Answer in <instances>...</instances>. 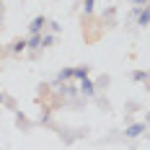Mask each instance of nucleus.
Segmentation results:
<instances>
[{
  "label": "nucleus",
  "mask_w": 150,
  "mask_h": 150,
  "mask_svg": "<svg viewBox=\"0 0 150 150\" xmlns=\"http://www.w3.org/2000/svg\"><path fill=\"white\" fill-rule=\"evenodd\" d=\"M44 23H47V18L44 16H36L34 21H31V26H29V31H31V36H39V31L44 29Z\"/></svg>",
  "instance_id": "obj_1"
},
{
  "label": "nucleus",
  "mask_w": 150,
  "mask_h": 150,
  "mask_svg": "<svg viewBox=\"0 0 150 150\" xmlns=\"http://www.w3.org/2000/svg\"><path fill=\"white\" fill-rule=\"evenodd\" d=\"M142 129H145V124H132V127L127 129V137H137V135H142Z\"/></svg>",
  "instance_id": "obj_2"
},
{
  "label": "nucleus",
  "mask_w": 150,
  "mask_h": 150,
  "mask_svg": "<svg viewBox=\"0 0 150 150\" xmlns=\"http://www.w3.org/2000/svg\"><path fill=\"white\" fill-rule=\"evenodd\" d=\"M80 88H83L86 96H93V83H91L88 78H83V80H80Z\"/></svg>",
  "instance_id": "obj_3"
},
{
  "label": "nucleus",
  "mask_w": 150,
  "mask_h": 150,
  "mask_svg": "<svg viewBox=\"0 0 150 150\" xmlns=\"http://www.w3.org/2000/svg\"><path fill=\"white\" fill-rule=\"evenodd\" d=\"M137 21H140V26H148L150 23V11H142V13L137 16Z\"/></svg>",
  "instance_id": "obj_4"
},
{
  "label": "nucleus",
  "mask_w": 150,
  "mask_h": 150,
  "mask_svg": "<svg viewBox=\"0 0 150 150\" xmlns=\"http://www.w3.org/2000/svg\"><path fill=\"white\" fill-rule=\"evenodd\" d=\"M73 75L83 80V78H88V67H75V70H73Z\"/></svg>",
  "instance_id": "obj_5"
},
{
  "label": "nucleus",
  "mask_w": 150,
  "mask_h": 150,
  "mask_svg": "<svg viewBox=\"0 0 150 150\" xmlns=\"http://www.w3.org/2000/svg\"><path fill=\"white\" fill-rule=\"evenodd\" d=\"M39 44H42V36H31V42L26 47H39Z\"/></svg>",
  "instance_id": "obj_6"
},
{
  "label": "nucleus",
  "mask_w": 150,
  "mask_h": 150,
  "mask_svg": "<svg viewBox=\"0 0 150 150\" xmlns=\"http://www.w3.org/2000/svg\"><path fill=\"white\" fill-rule=\"evenodd\" d=\"M23 47H26V42H23V39H21V42H16V44H13V52H21V49H23Z\"/></svg>",
  "instance_id": "obj_7"
},
{
  "label": "nucleus",
  "mask_w": 150,
  "mask_h": 150,
  "mask_svg": "<svg viewBox=\"0 0 150 150\" xmlns=\"http://www.w3.org/2000/svg\"><path fill=\"white\" fill-rule=\"evenodd\" d=\"M132 78H135V80H145V78H148V73H140V70H137V73H132Z\"/></svg>",
  "instance_id": "obj_8"
},
{
  "label": "nucleus",
  "mask_w": 150,
  "mask_h": 150,
  "mask_svg": "<svg viewBox=\"0 0 150 150\" xmlns=\"http://www.w3.org/2000/svg\"><path fill=\"white\" fill-rule=\"evenodd\" d=\"M93 11V0H86V13H91Z\"/></svg>",
  "instance_id": "obj_9"
},
{
  "label": "nucleus",
  "mask_w": 150,
  "mask_h": 150,
  "mask_svg": "<svg viewBox=\"0 0 150 150\" xmlns=\"http://www.w3.org/2000/svg\"><path fill=\"white\" fill-rule=\"evenodd\" d=\"M132 3H148V0H132Z\"/></svg>",
  "instance_id": "obj_10"
},
{
  "label": "nucleus",
  "mask_w": 150,
  "mask_h": 150,
  "mask_svg": "<svg viewBox=\"0 0 150 150\" xmlns=\"http://www.w3.org/2000/svg\"><path fill=\"white\" fill-rule=\"evenodd\" d=\"M0 13H3V0H0Z\"/></svg>",
  "instance_id": "obj_11"
},
{
  "label": "nucleus",
  "mask_w": 150,
  "mask_h": 150,
  "mask_svg": "<svg viewBox=\"0 0 150 150\" xmlns=\"http://www.w3.org/2000/svg\"><path fill=\"white\" fill-rule=\"evenodd\" d=\"M148 122H150V114H148Z\"/></svg>",
  "instance_id": "obj_12"
},
{
  "label": "nucleus",
  "mask_w": 150,
  "mask_h": 150,
  "mask_svg": "<svg viewBox=\"0 0 150 150\" xmlns=\"http://www.w3.org/2000/svg\"><path fill=\"white\" fill-rule=\"evenodd\" d=\"M0 101H3V96H0Z\"/></svg>",
  "instance_id": "obj_13"
}]
</instances>
